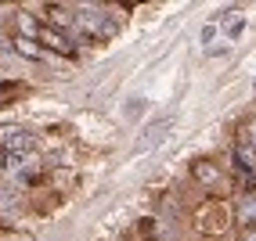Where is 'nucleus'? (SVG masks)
Listing matches in <instances>:
<instances>
[{"instance_id":"nucleus-1","label":"nucleus","mask_w":256,"mask_h":241,"mask_svg":"<svg viewBox=\"0 0 256 241\" xmlns=\"http://www.w3.org/2000/svg\"><path fill=\"white\" fill-rule=\"evenodd\" d=\"M174 130V115H162L159 123H148L138 137V144H134V155H141V151H152V148H159L166 141V133Z\"/></svg>"},{"instance_id":"nucleus-2","label":"nucleus","mask_w":256,"mask_h":241,"mask_svg":"<svg viewBox=\"0 0 256 241\" xmlns=\"http://www.w3.org/2000/svg\"><path fill=\"white\" fill-rule=\"evenodd\" d=\"M36 43H40V47H47V50H54V54H69V58L76 54V43H72L69 36H65V32H62L58 25H47V22L40 25Z\"/></svg>"},{"instance_id":"nucleus-3","label":"nucleus","mask_w":256,"mask_h":241,"mask_svg":"<svg viewBox=\"0 0 256 241\" xmlns=\"http://www.w3.org/2000/svg\"><path fill=\"white\" fill-rule=\"evenodd\" d=\"M4 148H8L11 155H32L36 137H32L29 130H8V133H4Z\"/></svg>"},{"instance_id":"nucleus-4","label":"nucleus","mask_w":256,"mask_h":241,"mask_svg":"<svg viewBox=\"0 0 256 241\" xmlns=\"http://www.w3.org/2000/svg\"><path fill=\"white\" fill-rule=\"evenodd\" d=\"M72 25H76L80 32H90V36H94L98 25H101V11H98V7H80L76 18H72Z\"/></svg>"},{"instance_id":"nucleus-5","label":"nucleus","mask_w":256,"mask_h":241,"mask_svg":"<svg viewBox=\"0 0 256 241\" xmlns=\"http://www.w3.org/2000/svg\"><path fill=\"white\" fill-rule=\"evenodd\" d=\"M11 50H14V54H22L26 61L44 58V47H40L36 40H26V36H14V40H11Z\"/></svg>"},{"instance_id":"nucleus-6","label":"nucleus","mask_w":256,"mask_h":241,"mask_svg":"<svg viewBox=\"0 0 256 241\" xmlns=\"http://www.w3.org/2000/svg\"><path fill=\"white\" fill-rule=\"evenodd\" d=\"M40 25H44V22H36L29 11H22V14H18V29H22L18 36H26V40H36V36H40Z\"/></svg>"},{"instance_id":"nucleus-7","label":"nucleus","mask_w":256,"mask_h":241,"mask_svg":"<svg viewBox=\"0 0 256 241\" xmlns=\"http://www.w3.org/2000/svg\"><path fill=\"white\" fill-rule=\"evenodd\" d=\"M47 18H54V22H58V29H69V25H72V18H76V11L58 7V4H47Z\"/></svg>"},{"instance_id":"nucleus-8","label":"nucleus","mask_w":256,"mask_h":241,"mask_svg":"<svg viewBox=\"0 0 256 241\" xmlns=\"http://www.w3.org/2000/svg\"><path fill=\"white\" fill-rule=\"evenodd\" d=\"M220 29H224V32H228L231 40H238V36H242V29H246V18H242V14H238V11H231L228 18L220 22Z\"/></svg>"},{"instance_id":"nucleus-9","label":"nucleus","mask_w":256,"mask_h":241,"mask_svg":"<svg viewBox=\"0 0 256 241\" xmlns=\"http://www.w3.org/2000/svg\"><path fill=\"white\" fill-rule=\"evenodd\" d=\"M195 177H198L202 184H213V180H216V166H210V162H198V166H195Z\"/></svg>"},{"instance_id":"nucleus-10","label":"nucleus","mask_w":256,"mask_h":241,"mask_svg":"<svg viewBox=\"0 0 256 241\" xmlns=\"http://www.w3.org/2000/svg\"><path fill=\"white\" fill-rule=\"evenodd\" d=\"M238 216H242V223H252L256 220V198H249L242 209H238Z\"/></svg>"},{"instance_id":"nucleus-11","label":"nucleus","mask_w":256,"mask_h":241,"mask_svg":"<svg viewBox=\"0 0 256 241\" xmlns=\"http://www.w3.org/2000/svg\"><path fill=\"white\" fill-rule=\"evenodd\" d=\"M216 32H220V22H210L206 29H202V43H213V40H216Z\"/></svg>"},{"instance_id":"nucleus-12","label":"nucleus","mask_w":256,"mask_h":241,"mask_svg":"<svg viewBox=\"0 0 256 241\" xmlns=\"http://www.w3.org/2000/svg\"><path fill=\"white\" fill-rule=\"evenodd\" d=\"M242 241H256V227H246L242 231Z\"/></svg>"}]
</instances>
